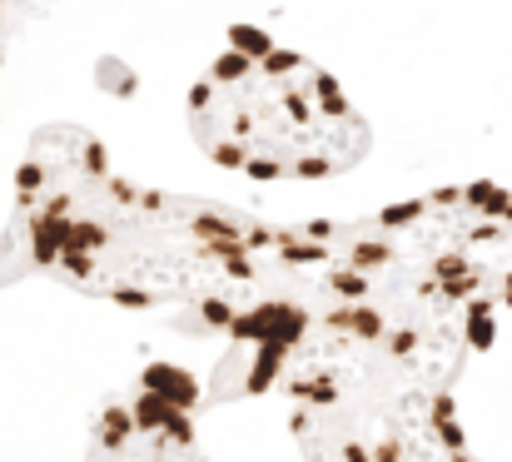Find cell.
Wrapping results in <instances>:
<instances>
[{
    "label": "cell",
    "instance_id": "3",
    "mask_svg": "<svg viewBox=\"0 0 512 462\" xmlns=\"http://www.w3.org/2000/svg\"><path fill=\"white\" fill-rule=\"evenodd\" d=\"M189 135L249 179H334L368 154V125L329 70L264 30H229L189 90Z\"/></svg>",
    "mask_w": 512,
    "mask_h": 462
},
{
    "label": "cell",
    "instance_id": "1",
    "mask_svg": "<svg viewBox=\"0 0 512 462\" xmlns=\"http://www.w3.org/2000/svg\"><path fill=\"white\" fill-rule=\"evenodd\" d=\"M184 323L224 338L209 398L279 393L284 403L363 378L453 388L498 338V318L448 294L383 214L269 224L249 274Z\"/></svg>",
    "mask_w": 512,
    "mask_h": 462
},
{
    "label": "cell",
    "instance_id": "4",
    "mask_svg": "<svg viewBox=\"0 0 512 462\" xmlns=\"http://www.w3.org/2000/svg\"><path fill=\"white\" fill-rule=\"evenodd\" d=\"M304 462H483L453 388L423 378H363L289 403Z\"/></svg>",
    "mask_w": 512,
    "mask_h": 462
},
{
    "label": "cell",
    "instance_id": "2",
    "mask_svg": "<svg viewBox=\"0 0 512 462\" xmlns=\"http://www.w3.org/2000/svg\"><path fill=\"white\" fill-rule=\"evenodd\" d=\"M264 219L135 184L80 125L40 130L15 169V239L35 269L125 308H204L254 264Z\"/></svg>",
    "mask_w": 512,
    "mask_h": 462
},
{
    "label": "cell",
    "instance_id": "6",
    "mask_svg": "<svg viewBox=\"0 0 512 462\" xmlns=\"http://www.w3.org/2000/svg\"><path fill=\"white\" fill-rule=\"evenodd\" d=\"M85 462H209L199 443V383L174 363H150L100 403Z\"/></svg>",
    "mask_w": 512,
    "mask_h": 462
},
{
    "label": "cell",
    "instance_id": "5",
    "mask_svg": "<svg viewBox=\"0 0 512 462\" xmlns=\"http://www.w3.org/2000/svg\"><path fill=\"white\" fill-rule=\"evenodd\" d=\"M398 244L463 304L512 313V194L498 184H453L378 209Z\"/></svg>",
    "mask_w": 512,
    "mask_h": 462
}]
</instances>
